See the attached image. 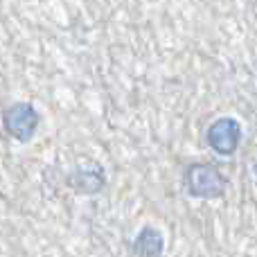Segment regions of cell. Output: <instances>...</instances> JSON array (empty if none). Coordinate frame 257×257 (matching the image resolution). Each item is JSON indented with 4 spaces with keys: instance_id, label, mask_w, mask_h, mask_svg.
<instances>
[{
    "instance_id": "obj_5",
    "label": "cell",
    "mask_w": 257,
    "mask_h": 257,
    "mask_svg": "<svg viewBox=\"0 0 257 257\" xmlns=\"http://www.w3.org/2000/svg\"><path fill=\"white\" fill-rule=\"evenodd\" d=\"M165 239L163 232L151 226H145L131 244V257H163Z\"/></svg>"
},
{
    "instance_id": "obj_1",
    "label": "cell",
    "mask_w": 257,
    "mask_h": 257,
    "mask_svg": "<svg viewBox=\"0 0 257 257\" xmlns=\"http://www.w3.org/2000/svg\"><path fill=\"white\" fill-rule=\"evenodd\" d=\"M183 187L192 199H221L226 194L228 181L217 165L192 163L183 174Z\"/></svg>"
},
{
    "instance_id": "obj_4",
    "label": "cell",
    "mask_w": 257,
    "mask_h": 257,
    "mask_svg": "<svg viewBox=\"0 0 257 257\" xmlns=\"http://www.w3.org/2000/svg\"><path fill=\"white\" fill-rule=\"evenodd\" d=\"M106 176H104V169L99 165H88L84 169H75V172L68 176V185L77 192V194H97L102 192Z\"/></svg>"
},
{
    "instance_id": "obj_2",
    "label": "cell",
    "mask_w": 257,
    "mask_h": 257,
    "mask_svg": "<svg viewBox=\"0 0 257 257\" xmlns=\"http://www.w3.org/2000/svg\"><path fill=\"white\" fill-rule=\"evenodd\" d=\"M41 124V115L30 102H16L3 113V126L18 142H30Z\"/></svg>"
},
{
    "instance_id": "obj_3",
    "label": "cell",
    "mask_w": 257,
    "mask_h": 257,
    "mask_svg": "<svg viewBox=\"0 0 257 257\" xmlns=\"http://www.w3.org/2000/svg\"><path fill=\"white\" fill-rule=\"evenodd\" d=\"M205 142L210 149L219 156H235L241 142V124L235 117H219L210 124L208 133H205Z\"/></svg>"
}]
</instances>
